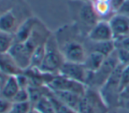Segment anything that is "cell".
<instances>
[{
    "label": "cell",
    "instance_id": "26",
    "mask_svg": "<svg viewBox=\"0 0 129 113\" xmlns=\"http://www.w3.org/2000/svg\"><path fill=\"white\" fill-rule=\"evenodd\" d=\"M12 102L0 96V113H10L12 110Z\"/></svg>",
    "mask_w": 129,
    "mask_h": 113
},
{
    "label": "cell",
    "instance_id": "7",
    "mask_svg": "<svg viewBox=\"0 0 129 113\" xmlns=\"http://www.w3.org/2000/svg\"><path fill=\"white\" fill-rule=\"evenodd\" d=\"M47 86L52 91H70L81 96H83L87 90V86L85 84L65 77L60 74H54Z\"/></svg>",
    "mask_w": 129,
    "mask_h": 113
},
{
    "label": "cell",
    "instance_id": "22",
    "mask_svg": "<svg viewBox=\"0 0 129 113\" xmlns=\"http://www.w3.org/2000/svg\"><path fill=\"white\" fill-rule=\"evenodd\" d=\"M129 85V65L123 67L120 76V83H119V90L120 92Z\"/></svg>",
    "mask_w": 129,
    "mask_h": 113
},
{
    "label": "cell",
    "instance_id": "30",
    "mask_svg": "<svg viewBox=\"0 0 129 113\" xmlns=\"http://www.w3.org/2000/svg\"><path fill=\"white\" fill-rule=\"evenodd\" d=\"M28 113H39V112H38V111H37V110H34V108H33V109H32V110H30V111H29Z\"/></svg>",
    "mask_w": 129,
    "mask_h": 113
},
{
    "label": "cell",
    "instance_id": "31",
    "mask_svg": "<svg viewBox=\"0 0 129 113\" xmlns=\"http://www.w3.org/2000/svg\"><path fill=\"white\" fill-rule=\"evenodd\" d=\"M3 82L1 81V80H0V90H1V87H2V85H3Z\"/></svg>",
    "mask_w": 129,
    "mask_h": 113
},
{
    "label": "cell",
    "instance_id": "6",
    "mask_svg": "<svg viewBox=\"0 0 129 113\" xmlns=\"http://www.w3.org/2000/svg\"><path fill=\"white\" fill-rule=\"evenodd\" d=\"M77 111L78 113H110L99 90L89 87H87L86 92L80 100Z\"/></svg>",
    "mask_w": 129,
    "mask_h": 113
},
{
    "label": "cell",
    "instance_id": "17",
    "mask_svg": "<svg viewBox=\"0 0 129 113\" xmlns=\"http://www.w3.org/2000/svg\"><path fill=\"white\" fill-rule=\"evenodd\" d=\"M52 93L54 97L57 98L60 102L64 103L70 108L77 110L80 100L83 96L74 92H70V91H52Z\"/></svg>",
    "mask_w": 129,
    "mask_h": 113
},
{
    "label": "cell",
    "instance_id": "21",
    "mask_svg": "<svg viewBox=\"0 0 129 113\" xmlns=\"http://www.w3.org/2000/svg\"><path fill=\"white\" fill-rule=\"evenodd\" d=\"M33 109L30 101L22 103H12V110L10 113H28Z\"/></svg>",
    "mask_w": 129,
    "mask_h": 113
},
{
    "label": "cell",
    "instance_id": "27",
    "mask_svg": "<svg viewBox=\"0 0 129 113\" xmlns=\"http://www.w3.org/2000/svg\"><path fill=\"white\" fill-rule=\"evenodd\" d=\"M125 2V0H110L109 5H110L111 10H112V13L116 14L119 11V9L121 7V5H123V3Z\"/></svg>",
    "mask_w": 129,
    "mask_h": 113
},
{
    "label": "cell",
    "instance_id": "16",
    "mask_svg": "<svg viewBox=\"0 0 129 113\" xmlns=\"http://www.w3.org/2000/svg\"><path fill=\"white\" fill-rule=\"evenodd\" d=\"M19 90H20V87L19 85L16 76H8L1 87L0 96L12 101Z\"/></svg>",
    "mask_w": 129,
    "mask_h": 113
},
{
    "label": "cell",
    "instance_id": "28",
    "mask_svg": "<svg viewBox=\"0 0 129 113\" xmlns=\"http://www.w3.org/2000/svg\"><path fill=\"white\" fill-rule=\"evenodd\" d=\"M116 14H119V15L124 16V17L129 18V0H125V2Z\"/></svg>",
    "mask_w": 129,
    "mask_h": 113
},
{
    "label": "cell",
    "instance_id": "3",
    "mask_svg": "<svg viewBox=\"0 0 129 113\" xmlns=\"http://www.w3.org/2000/svg\"><path fill=\"white\" fill-rule=\"evenodd\" d=\"M123 67L124 65L119 63L108 78V80L105 83V84L99 90L104 102L110 110V113H115L120 108L119 107V95H120L119 83H120V76Z\"/></svg>",
    "mask_w": 129,
    "mask_h": 113
},
{
    "label": "cell",
    "instance_id": "23",
    "mask_svg": "<svg viewBox=\"0 0 129 113\" xmlns=\"http://www.w3.org/2000/svg\"><path fill=\"white\" fill-rule=\"evenodd\" d=\"M27 101H29L28 89H20L12 100V103H22Z\"/></svg>",
    "mask_w": 129,
    "mask_h": 113
},
{
    "label": "cell",
    "instance_id": "24",
    "mask_svg": "<svg viewBox=\"0 0 129 113\" xmlns=\"http://www.w3.org/2000/svg\"><path fill=\"white\" fill-rule=\"evenodd\" d=\"M117 55L119 58V63L124 66L129 65V52L126 50H124L122 48H116Z\"/></svg>",
    "mask_w": 129,
    "mask_h": 113
},
{
    "label": "cell",
    "instance_id": "5",
    "mask_svg": "<svg viewBox=\"0 0 129 113\" xmlns=\"http://www.w3.org/2000/svg\"><path fill=\"white\" fill-rule=\"evenodd\" d=\"M119 64V58L117 55L116 49L110 55H108L104 61L100 68L94 72L89 71L85 85L89 88H93L99 90L108 80L115 68Z\"/></svg>",
    "mask_w": 129,
    "mask_h": 113
},
{
    "label": "cell",
    "instance_id": "10",
    "mask_svg": "<svg viewBox=\"0 0 129 113\" xmlns=\"http://www.w3.org/2000/svg\"><path fill=\"white\" fill-rule=\"evenodd\" d=\"M8 53L22 70L25 71L30 68L32 53L26 48L24 43L14 42Z\"/></svg>",
    "mask_w": 129,
    "mask_h": 113
},
{
    "label": "cell",
    "instance_id": "15",
    "mask_svg": "<svg viewBox=\"0 0 129 113\" xmlns=\"http://www.w3.org/2000/svg\"><path fill=\"white\" fill-rule=\"evenodd\" d=\"M87 52H97L107 57L116 49L114 41H91L86 37L85 41Z\"/></svg>",
    "mask_w": 129,
    "mask_h": 113
},
{
    "label": "cell",
    "instance_id": "4",
    "mask_svg": "<svg viewBox=\"0 0 129 113\" xmlns=\"http://www.w3.org/2000/svg\"><path fill=\"white\" fill-rule=\"evenodd\" d=\"M65 60L58 47L54 34L51 33L45 44V54L40 70L43 73L57 74L62 67Z\"/></svg>",
    "mask_w": 129,
    "mask_h": 113
},
{
    "label": "cell",
    "instance_id": "14",
    "mask_svg": "<svg viewBox=\"0 0 129 113\" xmlns=\"http://www.w3.org/2000/svg\"><path fill=\"white\" fill-rule=\"evenodd\" d=\"M38 18L32 16V17L28 18L27 19L24 21L19 26V28L17 29V31L15 32L14 35V41L17 43H25L27 40L29 39V37L31 36L33 32V30L34 28L36 22H37Z\"/></svg>",
    "mask_w": 129,
    "mask_h": 113
},
{
    "label": "cell",
    "instance_id": "18",
    "mask_svg": "<svg viewBox=\"0 0 129 113\" xmlns=\"http://www.w3.org/2000/svg\"><path fill=\"white\" fill-rule=\"evenodd\" d=\"M105 58L106 57L105 55L99 54V53L90 52L87 54L86 60L83 62V65L89 71L94 72V71H96L97 69L100 68V66L103 64Z\"/></svg>",
    "mask_w": 129,
    "mask_h": 113
},
{
    "label": "cell",
    "instance_id": "11",
    "mask_svg": "<svg viewBox=\"0 0 129 113\" xmlns=\"http://www.w3.org/2000/svg\"><path fill=\"white\" fill-rule=\"evenodd\" d=\"M87 38L91 41H113V34L108 20H99L89 32Z\"/></svg>",
    "mask_w": 129,
    "mask_h": 113
},
{
    "label": "cell",
    "instance_id": "2",
    "mask_svg": "<svg viewBox=\"0 0 129 113\" xmlns=\"http://www.w3.org/2000/svg\"><path fill=\"white\" fill-rule=\"evenodd\" d=\"M69 6L74 24L83 35L87 36L92 27L100 20L94 10L92 3L82 0H72L69 3Z\"/></svg>",
    "mask_w": 129,
    "mask_h": 113
},
{
    "label": "cell",
    "instance_id": "32",
    "mask_svg": "<svg viewBox=\"0 0 129 113\" xmlns=\"http://www.w3.org/2000/svg\"><path fill=\"white\" fill-rule=\"evenodd\" d=\"M127 110H128V111H129V107H128V108H127Z\"/></svg>",
    "mask_w": 129,
    "mask_h": 113
},
{
    "label": "cell",
    "instance_id": "9",
    "mask_svg": "<svg viewBox=\"0 0 129 113\" xmlns=\"http://www.w3.org/2000/svg\"><path fill=\"white\" fill-rule=\"evenodd\" d=\"M89 70L85 68L83 63H76L65 61L62 67L60 69L59 74L61 76L68 77L70 79L75 80L79 83L85 84Z\"/></svg>",
    "mask_w": 129,
    "mask_h": 113
},
{
    "label": "cell",
    "instance_id": "19",
    "mask_svg": "<svg viewBox=\"0 0 129 113\" xmlns=\"http://www.w3.org/2000/svg\"><path fill=\"white\" fill-rule=\"evenodd\" d=\"M50 94H51V90L49 94L42 96L39 101L36 102L33 105V108L39 113H55V109L50 97Z\"/></svg>",
    "mask_w": 129,
    "mask_h": 113
},
{
    "label": "cell",
    "instance_id": "13",
    "mask_svg": "<svg viewBox=\"0 0 129 113\" xmlns=\"http://www.w3.org/2000/svg\"><path fill=\"white\" fill-rule=\"evenodd\" d=\"M0 71L6 76H18L24 72L9 53L0 54Z\"/></svg>",
    "mask_w": 129,
    "mask_h": 113
},
{
    "label": "cell",
    "instance_id": "20",
    "mask_svg": "<svg viewBox=\"0 0 129 113\" xmlns=\"http://www.w3.org/2000/svg\"><path fill=\"white\" fill-rule=\"evenodd\" d=\"M14 42L13 34L0 31V54L8 53Z\"/></svg>",
    "mask_w": 129,
    "mask_h": 113
},
{
    "label": "cell",
    "instance_id": "1",
    "mask_svg": "<svg viewBox=\"0 0 129 113\" xmlns=\"http://www.w3.org/2000/svg\"><path fill=\"white\" fill-rule=\"evenodd\" d=\"M54 34L65 61L83 64L88 54L85 46L87 36L82 33L77 25L74 23L63 25Z\"/></svg>",
    "mask_w": 129,
    "mask_h": 113
},
{
    "label": "cell",
    "instance_id": "29",
    "mask_svg": "<svg viewBox=\"0 0 129 113\" xmlns=\"http://www.w3.org/2000/svg\"><path fill=\"white\" fill-rule=\"evenodd\" d=\"M7 10H9V9H6V8H2V7L0 6V16H1L2 14H3L5 12H6Z\"/></svg>",
    "mask_w": 129,
    "mask_h": 113
},
{
    "label": "cell",
    "instance_id": "8",
    "mask_svg": "<svg viewBox=\"0 0 129 113\" xmlns=\"http://www.w3.org/2000/svg\"><path fill=\"white\" fill-rule=\"evenodd\" d=\"M30 17L32 16H27L26 13L19 14L15 7H12L0 16V31L14 34L19 25Z\"/></svg>",
    "mask_w": 129,
    "mask_h": 113
},
{
    "label": "cell",
    "instance_id": "25",
    "mask_svg": "<svg viewBox=\"0 0 129 113\" xmlns=\"http://www.w3.org/2000/svg\"><path fill=\"white\" fill-rule=\"evenodd\" d=\"M116 48H122L129 52V35L118 40H114Z\"/></svg>",
    "mask_w": 129,
    "mask_h": 113
},
{
    "label": "cell",
    "instance_id": "12",
    "mask_svg": "<svg viewBox=\"0 0 129 113\" xmlns=\"http://www.w3.org/2000/svg\"><path fill=\"white\" fill-rule=\"evenodd\" d=\"M113 34V41L129 35V18L114 14L108 20Z\"/></svg>",
    "mask_w": 129,
    "mask_h": 113
}]
</instances>
